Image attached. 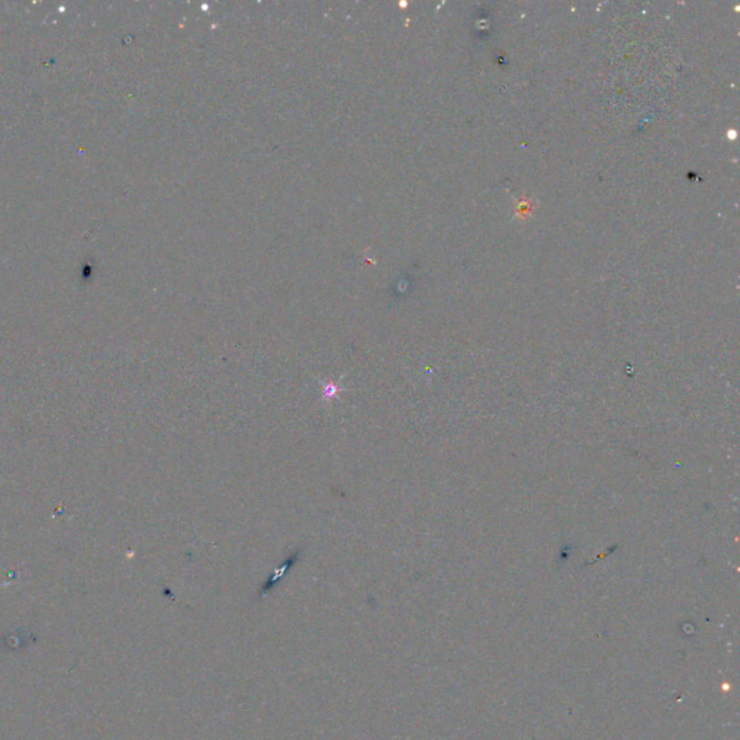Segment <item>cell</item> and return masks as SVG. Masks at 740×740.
<instances>
[{"label":"cell","mask_w":740,"mask_h":740,"mask_svg":"<svg viewBox=\"0 0 740 740\" xmlns=\"http://www.w3.org/2000/svg\"><path fill=\"white\" fill-rule=\"evenodd\" d=\"M299 554H301V551H297V552H294V554H292V555H291L290 558H286V560H285V561H283V563H282V564H281V566H279V567H278V568L275 570V572H274V574H272V576H270V577L268 579V581L265 583V586H263V588H262V594H266V593H269V592H270V588H274V587L277 586V583H278V581H279V580H281V579H282V577L285 576V574H286V571H290V570H291V567L294 566V563H297V561H298V558H299Z\"/></svg>","instance_id":"obj_1"}]
</instances>
